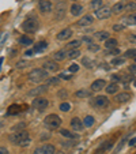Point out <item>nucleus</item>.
Segmentation results:
<instances>
[{"mask_svg":"<svg viewBox=\"0 0 136 154\" xmlns=\"http://www.w3.org/2000/svg\"><path fill=\"white\" fill-rule=\"evenodd\" d=\"M93 22H94L93 15H84V17H82L80 19L76 22V25H78V26H82V27H86V26H90Z\"/></svg>","mask_w":136,"mask_h":154,"instance_id":"obj_13","label":"nucleus"},{"mask_svg":"<svg viewBox=\"0 0 136 154\" xmlns=\"http://www.w3.org/2000/svg\"><path fill=\"white\" fill-rule=\"evenodd\" d=\"M48 48V42H45V41H40V42H37L34 45V51L37 53H40V52H44V51Z\"/></svg>","mask_w":136,"mask_h":154,"instance_id":"obj_22","label":"nucleus"},{"mask_svg":"<svg viewBox=\"0 0 136 154\" xmlns=\"http://www.w3.org/2000/svg\"><path fill=\"white\" fill-rule=\"evenodd\" d=\"M129 72H132V74L136 75V63L132 64V66H129Z\"/></svg>","mask_w":136,"mask_h":154,"instance_id":"obj_54","label":"nucleus"},{"mask_svg":"<svg viewBox=\"0 0 136 154\" xmlns=\"http://www.w3.org/2000/svg\"><path fill=\"white\" fill-rule=\"evenodd\" d=\"M119 85L117 83H114V82H112L110 85H107L106 87H105V90H106V93L107 94H117L119 93Z\"/></svg>","mask_w":136,"mask_h":154,"instance_id":"obj_21","label":"nucleus"},{"mask_svg":"<svg viewBox=\"0 0 136 154\" xmlns=\"http://www.w3.org/2000/svg\"><path fill=\"white\" fill-rule=\"evenodd\" d=\"M44 125H45L48 130H57V128H60V125H61L60 116H57V115H55V113L48 115V116L44 119Z\"/></svg>","mask_w":136,"mask_h":154,"instance_id":"obj_2","label":"nucleus"},{"mask_svg":"<svg viewBox=\"0 0 136 154\" xmlns=\"http://www.w3.org/2000/svg\"><path fill=\"white\" fill-rule=\"evenodd\" d=\"M65 52L64 51H57V52L53 53V60L55 61H63L64 59H65Z\"/></svg>","mask_w":136,"mask_h":154,"instance_id":"obj_26","label":"nucleus"},{"mask_svg":"<svg viewBox=\"0 0 136 154\" xmlns=\"http://www.w3.org/2000/svg\"><path fill=\"white\" fill-rule=\"evenodd\" d=\"M135 143H136V138H133V139L129 140V146H135Z\"/></svg>","mask_w":136,"mask_h":154,"instance_id":"obj_56","label":"nucleus"},{"mask_svg":"<svg viewBox=\"0 0 136 154\" xmlns=\"http://www.w3.org/2000/svg\"><path fill=\"white\" fill-rule=\"evenodd\" d=\"M80 41H82V42H84V44H87V45L93 44V38L89 37V35H84V37H82V38H80Z\"/></svg>","mask_w":136,"mask_h":154,"instance_id":"obj_45","label":"nucleus"},{"mask_svg":"<svg viewBox=\"0 0 136 154\" xmlns=\"http://www.w3.org/2000/svg\"><path fill=\"white\" fill-rule=\"evenodd\" d=\"M0 154H8V150L6 147H2L0 149Z\"/></svg>","mask_w":136,"mask_h":154,"instance_id":"obj_55","label":"nucleus"},{"mask_svg":"<svg viewBox=\"0 0 136 154\" xmlns=\"http://www.w3.org/2000/svg\"><path fill=\"white\" fill-rule=\"evenodd\" d=\"M90 6H91V8H93L94 11H97V10H99V8L104 7V3H102V0H91Z\"/></svg>","mask_w":136,"mask_h":154,"instance_id":"obj_31","label":"nucleus"},{"mask_svg":"<svg viewBox=\"0 0 136 154\" xmlns=\"http://www.w3.org/2000/svg\"><path fill=\"white\" fill-rule=\"evenodd\" d=\"M33 106H34V109H37V111L44 112L49 106V101H48L47 98H42V97H37V98H34V101H33Z\"/></svg>","mask_w":136,"mask_h":154,"instance_id":"obj_6","label":"nucleus"},{"mask_svg":"<svg viewBox=\"0 0 136 154\" xmlns=\"http://www.w3.org/2000/svg\"><path fill=\"white\" fill-rule=\"evenodd\" d=\"M101 66H102V68H105V70H109V68H110V67H109V66H107L106 63H102Z\"/></svg>","mask_w":136,"mask_h":154,"instance_id":"obj_58","label":"nucleus"},{"mask_svg":"<svg viewBox=\"0 0 136 154\" xmlns=\"http://www.w3.org/2000/svg\"><path fill=\"white\" fill-rule=\"evenodd\" d=\"M82 66L86 68H93L94 67V60L93 59L87 57V56H84V57H82Z\"/></svg>","mask_w":136,"mask_h":154,"instance_id":"obj_23","label":"nucleus"},{"mask_svg":"<svg viewBox=\"0 0 136 154\" xmlns=\"http://www.w3.org/2000/svg\"><path fill=\"white\" fill-rule=\"evenodd\" d=\"M131 81H132V76H131V75H125L124 78H122V82H124V85H125V86H127V85H128V82H131Z\"/></svg>","mask_w":136,"mask_h":154,"instance_id":"obj_49","label":"nucleus"},{"mask_svg":"<svg viewBox=\"0 0 136 154\" xmlns=\"http://www.w3.org/2000/svg\"><path fill=\"white\" fill-rule=\"evenodd\" d=\"M49 76V72H48L45 68H34L29 72L27 75V79H29L32 83H41L44 82L45 79H48Z\"/></svg>","mask_w":136,"mask_h":154,"instance_id":"obj_1","label":"nucleus"},{"mask_svg":"<svg viewBox=\"0 0 136 154\" xmlns=\"http://www.w3.org/2000/svg\"><path fill=\"white\" fill-rule=\"evenodd\" d=\"M121 22L125 25V26H133V25H136V18H135V14H131V15H128V17L122 18Z\"/></svg>","mask_w":136,"mask_h":154,"instance_id":"obj_20","label":"nucleus"},{"mask_svg":"<svg viewBox=\"0 0 136 154\" xmlns=\"http://www.w3.org/2000/svg\"><path fill=\"white\" fill-rule=\"evenodd\" d=\"M38 27H40V23H38V20L33 17L27 18L23 23H22V29L26 33H35L38 30Z\"/></svg>","mask_w":136,"mask_h":154,"instance_id":"obj_5","label":"nucleus"},{"mask_svg":"<svg viewBox=\"0 0 136 154\" xmlns=\"http://www.w3.org/2000/svg\"><path fill=\"white\" fill-rule=\"evenodd\" d=\"M105 48L106 49H112V48H117V41L114 38H109V40L105 41Z\"/></svg>","mask_w":136,"mask_h":154,"instance_id":"obj_29","label":"nucleus"},{"mask_svg":"<svg viewBox=\"0 0 136 154\" xmlns=\"http://www.w3.org/2000/svg\"><path fill=\"white\" fill-rule=\"evenodd\" d=\"M80 44H82L80 40H72L71 42L67 44L65 47H67V49H78V48L80 47Z\"/></svg>","mask_w":136,"mask_h":154,"instance_id":"obj_28","label":"nucleus"},{"mask_svg":"<svg viewBox=\"0 0 136 154\" xmlns=\"http://www.w3.org/2000/svg\"><path fill=\"white\" fill-rule=\"evenodd\" d=\"M60 81L61 78H57V76H53V78H49L47 81V86H59L60 85Z\"/></svg>","mask_w":136,"mask_h":154,"instance_id":"obj_30","label":"nucleus"},{"mask_svg":"<svg viewBox=\"0 0 136 154\" xmlns=\"http://www.w3.org/2000/svg\"><path fill=\"white\" fill-rule=\"evenodd\" d=\"M80 55V51L79 49H70V52L67 53V57L68 59H76Z\"/></svg>","mask_w":136,"mask_h":154,"instance_id":"obj_35","label":"nucleus"},{"mask_svg":"<svg viewBox=\"0 0 136 154\" xmlns=\"http://www.w3.org/2000/svg\"><path fill=\"white\" fill-rule=\"evenodd\" d=\"M34 53H35V51L34 49H29V51H26V52H25V56H26V57H33V56H34Z\"/></svg>","mask_w":136,"mask_h":154,"instance_id":"obj_48","label":"nucleus"},{"mask_svg":"<svg viewBox=\"0 0 136 154\" xmlns=\"http://www.w3.org/2000/svg\"><path fill=\"white\" fill-rule=\"evenodd\" d=\"M87 49L90 51V52H93V53H95V52H98L101 48H99V45H97V44H90V45H87Z\"/></svg>","mask_w":136,"mask_h":154,"instance_id":"obj_39","label":"nucleus"},{"mask_svg":"<svg viewBox=\"0 0 136 154\" xmlns=\"http://www.w3.org/2000/svg\"><path fill=\"white\" fill-rule=\"evenodd\" d=\"M91 94H93V90L90 89V90H86V89H82V90H78L75 93V97H78V98H89V97H91Z\"/></svg>","mask_w":136,"mask_h":154,"instance_id":"obj_19","label":"nucleus"},{"mask_svg":"<svg viewBox=\"0 0 136 154\" xmlns=\"http://www.w3.org/2000/svg\"><path fill=\"white\" fill-rule=\"evenodd\" d=\"M74 32L72 29H70V27H67V29H63L60 33H57V35H56V38H57L59 41H65V40H70L71 37H72Z\"/></svg>","mask_w":136,"mask_h":154,"instance_id":"obj_10","label":"nucleus"},{"mask_svg":"<svg viewBox=\"0 0 136 154\" xmlns=\"http://www.w3.org/2000/svg\"><path fill=\"white\" fill-rule=\"evenodd\" d=\"M60 78L61 79H65V81H70V79L72 78V75H71V74H61Z\"/></svg>","mask_w":136,"mask_h":154,"instance_id":"obj_52","label":"nucleus"},{"mask_svg":"<svg viewBox=\"0 0 136 154\" xmlns=\"http://www.w3.org/2000/svg\"><path fill=\"white\" fill-rule=\"evenodd\" d=\"M125 63V59L124 57H119V56H116V57H113V60H112V66H114V67H116V66H122V64Z\"/></svg>","mask_w":136,"mask_h":154,"instance_id":"obj_32","label":"nucleus"},{"mask_svg":"<svg viewBox=\"0 0 136 154\" xmlns=\"http://www.w3.org/2000/svg\"><path fill=\"white\" fill-rule=\"evenodd\" d=\"M131 98V94L127 93V91H122V93H117L114 100H116L119 104H124V102H128Z\"/></svg>","mask_w":136,"mask_h":154,"instance_id":"obj_15","label":"nucleus"},{"mask_svg":"<svg viewBox=\"0 0 136 154\" xmlns=\"http://www.w3.org/2000/svg\"><path fill=\"white\" fill-rule=\"evenodd\" d=\"M90 105L93 108H95V109H98V111H102V109L109 106V98L106 96H97L91 100Z\"/></svg>","mask_w":136,"mask_h":154,"instance_id":"obj_4","label":"nucleus"},{"mask_svg":"<svg viewBox=\"0 0 136 154\" xmlns=\"http://www.w3.org/2000/svg\"><path fill=\"white\" fill-rule=\"evenodd\" d=\"M57 97H60V98H67V91L65 90H60L57 93Z\"/></svg>","mask_w":136,"mask_h":154,"instance_id":"obj_53","label":"nucleus"},{"mask_svg":"<svg viewBox=\"0 0 136 154\" xmlns=\"http://www.w3.org/2000/svg\"><path fill=\"white\" fill-rule=\"evenodd\" d=\"M133 86L136 87V79H135V81H133Z\"/></svg>","mask_w":136,"mask_h":154,"instance_id":"obj_59","label":"nucleus"},{"mask_svg":"<svg viewBox=\"0 0 136 154\" xmlns=\"http://www.w3.org/2000/svg\"><path fill=\"white\" fill-rule=\"evenodd\" d=\"M83 123H84V125H86V127H93L94 123H95V119H94L93 116H86L83 119Z\"/></svg>","mask_w":136,"mask_h":154,"instance_id":"obj_33","label":"nucleus"},{"mask_svg":"<svg viewBox=\"0 0 136 154\" xmlns=\"http://www.w3.org/2000/svg\"><path fill=\"white\" fill-rule=\"evenodd\" d=\"M30 142H32V140H30V138H27V139H25L19 146H20V147H26V146H29V145H30Z\"/></svg>","mask_w":136,"mask_h":154,"instance_id":"obj_50","label":"nucleus"},{"mask_svg":"<svg viewBox=\"0 0 136 154\" xmlns=\"http://www.w3.org/2000/svg\"><path fill=\"white\" fill-rule=\"evenodd\" d=\"M133 60H135V63H136V57H135V59H133Z\"/></svg>","mask_w":136,"mask_h":154,"instance_id":"obj_60","label":"nucleus"},{"mask_svg":"<svg viewBox=\"0 0 136 154\" xmlns=\"http://www.w3.org/2000/svg\"><path fill=\"white\" fill-rule=\"evenodd\" d=\"M27 138H29V131L27 130H20V131H14V132L8 137V140L12 143V145L19 146L20 143L23 142L25 139H27Z\"/></svg>","mask_w":136,"mask_h":154,"instance_id":"obj_3","label":"nucleus"},{"mask_svg":"<svg viewBox=\"0 0 136 154\" xmlns=\"http://www.w3.org/2000/svg\"><path fill=\"white\" fill-rule=\"evenodd\" d=\"M60 134L63 135V137H65V138H70V139H76V138H78V135L76 134H74V132H71V131L65 130V128H61Z\"/></svg>","mask_w":136,"mask_h":154,"instance_id":"obj_25","label":"nucleus"},{"mask_svg":"<svg viewBox=\"0 0 136 154\" xmlns=\"http://www.w3.org/2000/svg\"><path fill=\"white\" fill-rule=\"evenodd\" d=\"M112 14H113L112 8H109V7H102V8L95 11V18H98V19H107Z\"/></svg>","mask_w":136,"mask_h":154,"instance_id":"obj_8","label":"nucleus"},{"mask_svg":"<svg viewBox=\"0 0 136 154\" xmlns=\"http://www.w3.org/2000/svg\"><path fill=\"white\" fill-rule=\"evenodd\" d=\"M18 41H19L20 45H25V47H29V45L33 44V40L30 37H27V35H22V37H19Z\"/></svg>","mask_w":136,"mask_h":154,"instance_id":"obj_27","label":"nucleus"},{"mask_svg":"<svg viewBox=\"0 0 136 154\" xmlns=\"http://www.w3.org/2000/svg\"><path fill=\"white\" fill-rule=\"evenodd\" d=\"M128 41H129V44L136 45V34H129L128 35Z\"/></svg>","mask_w":136,"mask_h":154,"instance_id":"obj_46","label":"nucleus"},{"mask_svg":"<svg viewBox=\"0 0 136 154\" xmlns=\"http://www.w3.org/2000/svg\"><path fill=\"white\" fill-rule=\"evenodd\" d=\"M122 30H125V25L124 23L113 25V32H122Z\"/></svg>","mask_w":136,"mask_h":154,"instance_id":"obj_41","label":"nucleus"},{"mask_svg":"<svg viewBox=\"0 0 136 154\" xmlns=\"http://www.w3.org/2000/svg\"><path fill=\"white\" fill-rule=\"evenodd\" d=\"M95 38L97 40H99V41H106V40H109L110 38V33H107V32H97L95 33Z\"/></svg>","mask_w":136,"mask_h":154,"instance_id":"obj_24","label":"nucleus"},{"mask_svg":"<svg viewBox=\"0 0 136 154\" xmlns=\"http://www.w3.org/2000/svg\"><path fill=\"white\" fill-rule=\"evenodd\" d=\"M110 81H112V82H114V83H117V82H120V81H121V78H120L119 75H112V76H110Z\"/></svg>","mask_w":136,"mask_h":154,"instance_id":"obj_51","label":"nucleus"},{"mask_svg":"<svg viewBox=\"0 0 136 154\" xmlns=\"http://www.w3.org/2000/svg\"><path fill=\"white\" fill-rule=\"evenodd\" d=\"M71 109V105L68 104V102H63V104H60V111L61 112H68Z\"/></svg>","mask_w":136,"mask_h":154,"instance_id":"obj_42","label":"nucleus"},{"mask_svg":"<svg viewBox=\"0 0 136 154\" xmlns=\"http://www.w3.org/2000/svg\"><path fill=\"white\" fill-rule=\"evenodd\" d=\"M42 68H45V70H47L48 72H56V71H59V66H57V63H56V61H53V60H47V61H44Z\"/></svg>","mask_w":136,"mask_h":154,"instance_id":"obj_11","label":"nucleus"},{"mask_svg":"<svg viewBox=\"0 0 136 154\" xmlns=\"http://www.w3.org/2000/svg\"><path fill=\"white\" fill-rule=\"evenodd\" d=\"M135 18H136V12H135Z\"/></svg>","mask_w":136,"mask_h":154,"instance_id":"obj_61","label":"nucleus"},{"mask_svg":"<svg viewBox=\"0 0 136 154\" xmlns=\"http://www.w3.org/2000/svg\"><path fill=\"white\" fill-rule=\"evenodd\" d=\"M47 87L48 86H38V87H35V89H33V90H30L29 93H27V96L34 97V96H38V94H42L47 91Z\"/></svg>","mask_w":136,"mask_h":154,"instance_id":"obj_18","label":"nucleus"},{"mask_svg":"<svg viewBox=\"0 0 136 154\" xmlns=\"http://www.w3.org/2000/svg\"><path fill=\"white\" fill-rule=\"evenodd\" d=\"M64 10H65V6L63 4V7L60 8V4H59L57 8H56V19H61L64 17Z\"/></svg>","mask_w":136,"mask_h":154,"instance_id":"obj_36","label":"nucleus"},{"mask_svg":"<svg viewBox=\"0 0 136 154\" xmlns=\"http://www.w3.org/2000/svg\"><path fill=\"white\" fill-rule=\"evenodd\" d=\"M6 40H7V33H6V34H3V37H2V45L4 44V41H6Z\"/></svg>","mask_w":136,"mask_h":154,"instance_id":"obj_57","label":"nucleus"},{"mask_svg":"<svg viewBox=\"0 0 136 154\" xmlns=\"http://www.w3.org/2000/svg\"><path fill=\"white\" fill-rule=\"evenodd\" d=\"M105 55H106V56H113V57H116V56H119V55H120V49H119V48H112V49H106Z\"/></svg>","mask_w":136,"mask_h":154,"instance_id":"obj_34","label":"nucleus"},{"mask_svg":"<svg viewBox=\"0 0 136 154\" xmlns=\"http://www.w3.org/2000/svg\"><path fill=\"white\" fill-rule=\"evenodd\" d=\"M82 12H83V6H80V4H78V3L71 6V15L79 17V15H82Z\"/></svg>","mask_w":136,"mask_h":154,"instance_id":"obj_17","label":"nucleus"},{"mask_svg":"<svg viewBox=\"0 0 136 154\" xmlns=\"http://www.w3.org/2000/svg\"><path fill=\"white\" fill-rule=\"evenodd\" d=\"M125 11H129V12L136 11V2H129V3L125 4Z\"/></svg>","mask_w":136,"mask_h":154,"instance_id":"obj_37","label":"nucleus"},{"mask_svg":"<svg viewBox=\"0 0 136 154\" xmlns=\"http://www.w3.org/2000/svg\"><path fill=\"white\" fill-rule=\"evenodd\" d=\"M45 146V150H47V154H55L56 153V149H55V146L53 145H44Z\"/></svg>","mask_w":136,"mask_h":154,"instance_id":"obj_40","label":"nucleus"},{"mask_svg":"<svg viewBox=\"0 0 136 154\" xmlns=\"http://www.w3.org/2000/svg\"><path fill=\"white\" fill-rule=\"evenodd\" d=\"M52 8H53V4L50 0H40V2H38V10H40L42 14L50 12Z\"/></svg>","mask_w":136,"mask_h":154,"instance_id":"obj_7","label":"nucleus"},{"mask_svg":"<svg viewBox=\"0 0 136 154\" xmlns=\"http://www.w3.org/2000/svg\"><path fill=\"white\" fill-rule=\"evenodd\" d=\"M33 154H47V150H45V146H40V147H37L34 150V153Z\"/></svg>","mask_w":136,"mask_h":154,"instance_id":"obj_44","label":"nucleus"},{"mask_svg":"<svg viewBox=\"0 0 136 154\" xmlns=\"http://www.w3.org/2000/svg\"><path fill=\"white\" fill-rule=\"evenodd\" d=\"M113 146V142L112 140H105L104 143H101V145L97 147V150H95V154H102V153H105V151H107L110 147Z\"/></svg>","mask_w":136,"mask_h":154,"instance_id":"obj_14","label":"nucleus"},{"mask_svg":"<svg viewBox=\"0 0 136 154\" xmlns=\"http://www.w3.org/2000/svg\"><path fill=\"white\" fill-rule=\"evenodd\" d=\"M84 123L82 122L79 117H74L72 120H71V128H72L74 131H76V132H82V131L84 130Z\"/></svg>","mask_w":136,"mask_h":154,"instance_id":"obj_9","label":"nucleus"},{"mask_svg":"<svg viewBox=\"0 0 136 154\" xmlns=\"http://www.w3.org/2000/svg\"><path fill=\"white\" fill-rule=\"evenodd\" d=\"M122 11H125V3H122V2H119V3H116L112 7V12L114 15L121 14Z\"/></svg>","mask_w":136,"mask_h":154,"instance_id":"obj_16","label":"nucleus"},{"mask_svg":"<svg viewBox=\"0 0 136 154\" xmlns=\"http://www.w3.org/2000/svg\"><path fill=\"white\" fill-rule=\"evenodd\" d=\"M135 57H136V48L125 51V59H135Z\"/></svg>","mask_w":136,"mask_h":154,"instance_id":"obj_38","label":"nucleus"},{"mask_svg":"<svg viewBox=\"0 0 136 154\" xmlns=\"http://www.w3.org/2000/svg\"><path fill=\"white\" fill-rule=\"evenodd\" d=\"M26 66H29L26 60H20V61H18V63L15 64V67H17V68H19V70H20V68H25V67H26Z\"/></svg>","mask_w":136,"mask_h":154,"instance_id":"obj_43","label":"nucleus"},{"mask_svg":"<svg viewBox=\"0 0 136 154\" xmlns=\"http://www.w3.org/2000/svg\"><path fill=\"white\" fill-rule=\"evenodd\" d=\"M106 81L105 79H97V81H94L93 83H91V86H90V89L93 91H101L104 87H106Z\"/></svg>","mask_w":136,"mask_h":154,"instance_id":"obj_12","label":"nucleus"},{"mask_svg":"<svg viewBox=\"0 0 136 154\" xmlns=\"http://www.w3.org/2000/svg\"><path fill=\"white\" fill-rule=\"evenodd\" d=\"M68 70H70L71 74H72V72H76V71L79 70V66H78V64H71V67L68 68Z\"/></svg>","mask_w":136,"mask_h":154,"instance_id":"obj_47","label":"nucleus"}]
</instances>
